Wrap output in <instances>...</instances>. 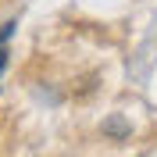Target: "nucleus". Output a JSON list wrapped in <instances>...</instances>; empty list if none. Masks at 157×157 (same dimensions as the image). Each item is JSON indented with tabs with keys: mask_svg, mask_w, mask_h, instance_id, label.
Wrapping results in <instances>:
<instances>
[{
	"mask_svg": "<svg viewBox=\"0 0 157 157\" xmlns=\"http://www.w3.org/2000/svg\"><path fill=\"white\" fill-rule=\"evenodd\" d=\"M104 132H107V136H114V139H125L128 132H132V125H128L121 114H114V118H107V121H104Z\"/></svg>",
	"mask_w": 157,
	"mask_h": 157,
	"instance_id": "nucleus-1",
	"label": "nucleus"
},
{
	"mask_svg": "<svg viewBox=\"0 0 157 157\" xmlns=\"http://www.w3.org/2000/svg\"><path fill=\"white\" fill-rule=\"evenodd\" d=\"M7 57H11V54H7V50H4V47H0V71L7 68Z\"/></svg>",
	"mask_w": 157,
	"mask_h": 157,
	"instance_id": "nucleus-3",
	"label": "nucleus"
},
{
	"mask_svg": "<svg viewBox=\"0 0 157 157\" xmlns=\"http://www.w3.org/2000/svg\"><path fill=\"white\" fill-rule=\"evenodd\" d=\"M11 32H14V21H7V25H0V47L11 39Z\"/></svg>",
	"mask_w": 157,
	"mask_h": 157,
	"instance_id": "nucleus-2",
	"label": "nucleus"
}]
</instances>
